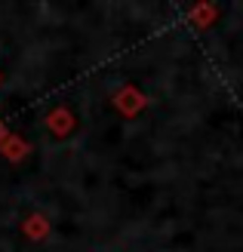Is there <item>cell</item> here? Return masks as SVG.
<instances>
[{"label": "cell", "mask_w": 243, "mask_h": 252, "mask_svg": "<svg viewBox=\"0 0 243 252\" xmlns=\"http://www.w3.org/2000/svg\"><path fill=\"white\" fill-rule=\"evenodd\" d=\"M0 151H3V157H6V160H22L25 154H28L25 142H22V138H16V135H6V142L0 145Z\"/></svg>", "instance_id": "6da1fadb"}, {"label": "cell", "mask_w": 243, "mask_h": 252, "mask_svg": "<svg viewBox=\"0 0 243 252\" xmlns=\"http://www.w3.org/2000/svg\"><path fill=\"white\" fill-rule=\"evenodd\" d=\"M49 126H53V132H65V129H71V117L53 114V117H49Z\"/></svg>", "instance_id": "7a4b0ae2"}, {"label": "cell", "mask_w": 243, "mask_h": 252, "mask_svg": "<svg viewBox=\"0 0 243 252\" xmlns=\"http://www.w3.org/2000/svg\"><path fill=\"white\" fill-rule=\"evenodd\" d=\"M6 135H9V132H6V123H3V120H0V145H3V142H6Z\"/></svg>", "instance_id": "3957f363"}]
</instances>
